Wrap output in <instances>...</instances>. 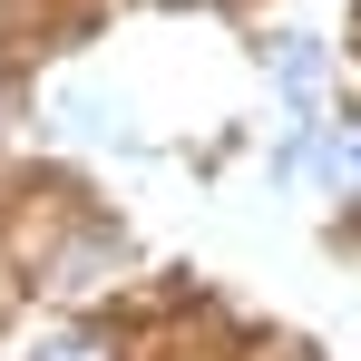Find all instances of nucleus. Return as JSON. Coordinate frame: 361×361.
I'll return each mask as SVG.
<instances>
[{
    "mask_svg": "<svg viewBox=\"0 0 361 361\" xmlns=\"http://www.w3.org/2000/svg\"><path fill=\"white\" fill-rule=\"evenodd\" d=\"M98 264H108V254H98V244H78V254H68V274H59V293H98V283H108Z\"/></svg>",
    "mask_w": 361,
    "mask_h": 361,
    "instance_id": "f03ea898",
    "label": "nucleus"
},
{
    "mask_svg": "<svg viewBox=\"0 0 361 361\" xmlns=\"http://www.w3.org/2000/svg\"><path fill=\"white\" fill-rule=\"evenodd\" d=\"M39 361H108V342H49Z\"/></svg>",
    "mask_w": 361,
    "mask_h": 361,
    "instance_id": "20e7f679",
    "label": "nucleus"
},
{
    "mask_svg": "<svg viewBox=\"0 0 361 361\" xmlns=\"http://www.w3.org/2000/svg\"><path fill=\"white\" fill-rule=\"evenodd\" d=\"M312 78H322V49H312V39H283V88L312 98Z\"/></svg>",
    "mask_w": 361,
    "mask_h": 361,
    "instance_id": "f257e3e1",
    "label": "nucleus"
},
{
    "mask_svg": "<svg viewBox=\"0 0 361 361\" xmlns=\"http://www.w3.org/2000/svg\"><path fill=\"white\" fill-rule=\"evenodd\" d=\"M322 166H332V176H361V137H332V147H322Z\"/></svg>",
    "mask_w": 361,
    "mask_h": 361,
    "instance_id": "7ed1b4c3",
    "label": "nucleus"
}]
</instances>
